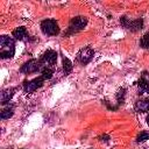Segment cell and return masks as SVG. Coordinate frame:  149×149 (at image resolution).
I'll return each mask as SVG.
<instances>
[{
  "label": "cell",
  "instance_id": "1",
  "mask_svg": "<svg viewBox=\"0 0 149 149\" xmlns=\"http://www.w3.org/2000/svg\"><path fill=\"white\" fill-rule=\"evenodd\" d=\"M0 57L1 58H12L15 54L14 41L7 35L0 36Z\"/></svg>",
  "mask_w": 149,
  "mask_h": 149
},
{
  "label": "cell",
  "instance_id": "2",
  "mask_svg": "<svg viewBox=\"0 0 149 149\" xmlns=\"http://www.w3.org/2000/svg\"><path fill=\"white\" fill-rule=\"evenodd\" d=\"M41 30L44 35L48 36H55L59 33V27L56 20L54 19H45L41 22Z\"/></svg>",
  "mask_w": 149,
  "mask_h": 149
},
{
  "label": "cell",
  "instance_id": "3",
  "mask_svg": "<svg viewBox=\"0 0 149 149\" xmlns=\"http://www.w3.org/2000/svg\"><path fill=\"white\" fill-rule=\"evenodd\" d=\"M93 56H94V50L91 48V47H85V48H83L79 52H78V55H77V61L79 62V63H81V64H87V63H90L91 62V59L93 58Z\"/></svg>",
  "mask_w": 149,
  "mask_h": 149
},
{
  "label": "cell",
  "instance_id": "4",
  "mask_svg": "<svg viewBox=\"0 0 149 149\" xmlns=\"http://www.w3.org/2000/svg\"><path fill=\"white\" fill-rule=\"evenodd\" d=\"M43 81H44V78L42 76L37 77V78H34L31 80H26L23 83V90H24L26 93H31L35 90H37L38 87H41L43 85Z\"/></svg>",
  "mask_w": 149,
  "mask_h": 149
},
{
  "label": "cell",
  "instance_id": "5",
  "mask_svg": "<svg viewBox=\"0 0 149 149\" xmlns=\"http://www.w3.org/2000/svg\"><path fill=\"white\" fill-rule=\"evenodd\" d=\"M40 66H41V61H37V59H29L28 62H26L22 66H21V69H20V71L22 72V73H33V72H36V71H38L40 70Z\"/></svg>",
  "mask_w": 149,
  "mask_h": 149
},
{
  "label": "cell",
  "instance_id": "6",
  "mask_svg": "<svg viewBox=\"0 0 149 149\" xmlns=\"http://www.w3.org/2000/svg\"><path fill=\"white\" fill-rule=\"evenodd\" d=\"M86 24H87V19L85 16H76L70 22V29L72 31L81 30L86 27Z\"/></svg>",
  "mask_w": 149,
  "mask_h": 149
},
{
  "label": "cell",
  "instance_id": "7",
  "mask_svg": "<svg viewBox=\"0 0 149 149\" xmlns=\"http://www.w3.org/2000/svg\"><path fill=\"white\" fill-rule=\"evenodd\" d=\"M56 61H57V52L54 50H47L41 58V63L45 65H54Z\"/></svg>",
  "mask_w": 149,
  "mask_h": 149
},
{
  "label": "cell",
  "instance_id": "8",
  "mask_svg": "<svg viewBox=\"0 0 149 149\" xmlns=\"http://www.w3.org/2000/svg\"><path fill=\"white\" fill-rule=\"evenodd\" d=\"M135 111L139 113H146L149 112V98L140 99L135 102Z\"/></svg>",
  "mask_w": 149,
  "mask_h": 149
},
{
  "label": "cell",
  "instance_id": "9",
  "mask_svg": "<svg viewBox=\"0 0 149 149\" xmlns=\"http://www.w3.org/2000/svg\"><path fill=\"white\" fill-rule=\"evenodd\" d=\"M143 27V20L142 19H136V20H133V21H129L127 28L130 30V31H139L141 30Z\"/></svg>",
  "mask_w": 149,
  "mask_h": 149
},
{
  "label": "cell",
  "instance_id": "10",
  "mask_svg": "<svg viewBox=\"0 0 149 149\" xmlns=\"http://www.w3.org/2000/svg\"><path fill=\"white\" fill-rule=\"evenodd\" d=\"M13 94H14V90H13V88H6V90H3V91L1 92V94H0L1 104H7V102L12 99Z\"/></svg>",
  "mask_w": 149,
  "mask_h": 149
},
{
  "label": "cell",
  "instance_id": "11",
  "mask_svg": "<svg viewBox=\"0 0 149 149\" xmlns=\"http://www.w3.org/2000/svg\"><path fill=\"white\" fill-rule=\"evenodd\" d=\"M27 35V30L24 27H17L13 30V36L16 38V40H23Z\"/></svg>",
  "mask_w": 149,
  "mask_h": 149
},
{
  "label": "cell",
  "instance_id": "12",
  "mask_svg": "<svg viewBox=\"0 0 149 149\" xmlns=\"http://www.w3.org/2000/svg\"><path fill=\"white\" fill-rule=\"evenodd\" d=\"M63 71L65 74H69L72 71V62L65 56H63Z\"/></svg>",
  "mask_w": 149,
  "mask_h": 149
},
{
  "label": "cell",
  "instance_id": "13",
  "mask_svg": "<svg viewBox=\"0 0 149 149\" xmlns=\"http://www.w3.org/2000/svg\"><path fill=\"white\" fill-rule=\"evenodd\" d=\"M13 114H14V112H13V108L12 107H6V108H3L2 111H1V113H0V116H1V119H9L10 116H13Z\"/></svg>",
  "mask_w": 149,
  "mask_h": 149
},
{
  "label": "cell",
  "instance_id": "14",
  "mask_svg": "<svg viewBox=\"0 0 149 149\" xmlns=\"http://www.w3.org/2000/svg\"><path fill=\"white\" fill-rule=\"evenodd\" d=\"M52 74H54L52 69H50V68H48V66L42 70V77H43L44 79H50V78L52 77Z\"/></svg>",
  "mask_w": 149,
  "mask_h": 149
},
{
  "label": "cell",
  "instance_id": "15",
  "mask_svg": "<svg viewBox=\"0 0 149 149\" xmlns=\"http://www.w3.org/2000/svg\"><path fill=\"white\" fill-rule=\"evenodd\" d=\"M147 140H149V132H141L136 137L137 142H144Z\"/></svg>",
  "mask_w": 149,
  "mask_h": 149
},
{
  "label": "cell",
  "instance_id": "16",
  "mask_svg": "<svg viewBox=\"0 0 149 149\" xmlns=\"http://www.w3.org/2000/svg\"><path fill=\"white\" fill-rule=\"evenodd\" d=\"M141 47L146 48V49H149V33L144 34L143 37L141 38Z\"/></svg>",
  "mask_w": 149,
  "mask_h": 149
},
{
  "label": "cell",
  "instance_id": "17",
  "mask_svg": "<svg viewBox=\"0 0 149 149\" xmlns=\"http://www.w3.org/2000/svg\"><path fill=\"white\" fill-rule=\"evenodd\" d=\"M116 99H118V102L119 104H122L123 100H125V90L121 88L118 93H116Z\"/></svg>",
  "mask_w": 149,
  "mask_h": 149
},
{
  "label": "cell",
  "instance_id": "18",
  "mask_svg": "<svg viewBox=\"0 0 149 149\" xmlns=\"http://www.w3.org/2000/svg\"><path fill=\"white\" fill-rule=\"evenodd\" d=\"M120 22H121V24H122L123 27L127 28V26H128V23H129V20H128L126 16H122V17L120 19Z\"/></svg>",
  "mask_w": 149,
  "mask_h": 149
},
{
  "label": "cell",
  "instance_id": "19",
  "mask_svg": "<svg viewBox=\"0 0 149 149\" xmlns=\"http://www.w3.org/2000/svg\"><path fill=\"white\" fill-rule=\"evenodd\" d=\"M99 139H100V140H101V141H107V140H108V139H109V137H108V136H107V135H102V136H100V137H99Z\"/></svg>",
  "mask_w": 149,
  "mask_h": 149
},
{
  "label": "cell",
  "instance_id": "20",
  "mask_svg": "<svg viewBox=\"0 0 149 149\" xmlns=\"http://www.w3.org/2000/svg\"><path fill=\"white\" fill-rule=\"evenodd\" d=\"M144 91H146L147 93H149V81H148V84H147V86H146V88H144Z\"/></svg>",
  "mask_w": 149,
  "mask_h": 149
},
{
  "label": "cell",
  "instance_id": "21",
  "mask_svg": "<svg viewBox=\"0 0 149 149\" xmlns=\"http://www.w3.org/2000/svg\"><path fill=\"white\" fill-rule=\"evenodd\" d=\"M147 122L149 123V114H148V116H147Z\"/></svg>",
  "mask_w": 149,
  "mask_h": 149
}]
</instances>
